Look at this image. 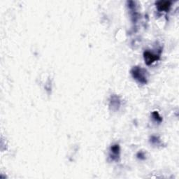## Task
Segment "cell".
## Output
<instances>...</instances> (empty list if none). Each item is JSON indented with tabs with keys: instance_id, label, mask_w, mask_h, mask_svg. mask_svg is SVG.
Segmentation results:
<instances>
[{
	"instance_id": "cell-5",
	"label": "cell",
	"mask_w": 179,
	"mask_h": 179,
	"mask_svg": "<svg viewBox=\"0 0 179 179\" xmlns=\"http://www.w3.org/2000/svg\"><path fill=\"white\" fill-rule=\"evenodd\" d=\"M111 151L112 152V156L113 157H117L119 156L120 154V147L118 144H115L111 146Z\"/></svg>"
},
{
	"instance_id": "cell-1",
	"label": "cell",
	"mask_w": 179,
	"mask_h": 179,
	"mask_svg": "<svg viewBox=\"0 0 179 179\" xmlns=\"http://www.w3.org/2000/svg\"><path fill=\"white\" fill-rule=\"evenodd\" d=\"M131 74L134 79L141 84H146L148 83V74L146 69L141 67H134L131 70Z\"/></svg>"
},
{
	"instance_id": "cell-2",
	"label": "cell",
	"mask_w": 179,
	"mask_h": 179,
	"mask_svg": "<svg viewBox=\"0 0 179 179\" xmlns=\"http://www.w3.org/2000/svg\"><path fill=\"white\" fill-rule=\"evenodd\" d=\"M144 60L147 65H151L152 63H153L155 61H157L160 58V55L154 54L151 53V51H146L143 53Z\"/></svg>"
},
{
	"instance_id": "cell-6",
	"label": "cell",
	"mask_w": 179,
	"mask_h": 179,
	"mask_svg": "<svg viewBox=\"0 0 179 179\" xmlns=\"http://www.w3.org/2000/svg\"><path fill=\"white\" fill-rule=\"evenodd\" d=\"M152 117H153L154 119L156 120L157 122H161L162 120L157 111H154L152 113Z\"/></svg>"
},
{
	"instance_id": "cell-4",
	"label": "cell",
	"mask_w": 179,
	"mask_h": 179,
	"mask_svg": "<svg viewBox=\"0 0 179 179\" xmlns=\"http://www.w3.org/2000/svg\"><path fill=\"white\" fill-rule=\"evenodd\" d=\"M120 106V101L117 96L111 97V100L110 102V106H112L113 110H118Z\"/></svg>"
},
{
	"instance_id": "cell-3",
	"label": "cell",
	"mask_w": 179,
	"mask_h": 179,
	"mask_svg": "<svg viewBox=\"0 0 179 179\" xmlns=\"http://www.w3.org/2000/svg\"><path fill=\"white\" fill-rule=\"evenodd\" d=\"M172 3L168 1H160L156 3L157 9L160 11H166L171 7Z\"/></svg>"
}]
</instances>
